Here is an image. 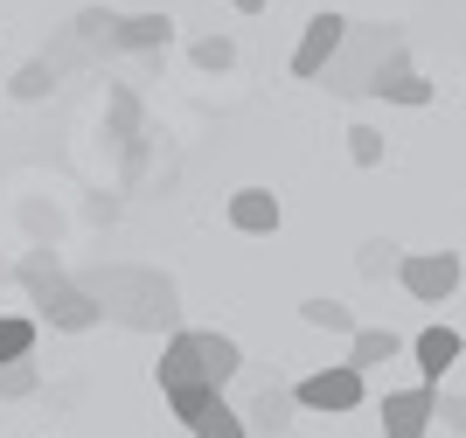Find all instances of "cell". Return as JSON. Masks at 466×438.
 Wrapping results in <instances>:
<instances>
[{"label": "cell", "instance_id": "1", "mask_svg": "<svg viewBox=\"0 0 466 438\" xmlns=\"http://www.w3.org/2000/svg\"><path fill=\"white\" fill-rule=\"evenodd\" d=\"M237 369H244V348H237L230 334H216V327H175L167 348H160V397H167V390H188V382L223 390Z\"/></svg>", "mask_w": 466, "mask_h": 438}, {"label": "cell", "instance_id": "2", "mask_svg": "<svg viewBox=\"0 0 466 438\" xmlns=\"http://www.w3.org/2000/svg\"><path fill=\"white\" fill-rule=\"evenodd\" d=\"M91 300L126 327H175V286L160 271H97Z\"/></svg>", "mask_w": 466, "mask_h": 438}, {"label": "cell", "instance_id": "3", "mask_svg": "<svg viewBox=\"0 0 466 438\" xmlns=\"http://www.w3.org/2000/svg\"><path fill=\"white\" fill-rule=\"evenodd\" d=\"M397 49H404V36H397L390 21H355V28H349V49L334 56V70L320 76V84H328L334 97H362L376 84V70H383Z\"/></svg>", "mask_w": 466, "mask_h": 438}, {"label": "cell", "instance_id": "4", "mask_svg": "<svg viewBox=\"0 0 466 438\" xmlns=\"http://www.w3.org/2000/svg\"><path fill=\"white\" fill-rule=\"evenodd\" d=\"M21 286L35 292L42 321H49V327H63V334H84V327H97V321H105V306L91 300V286L63 279V271L49 265V258H28V265H21Z\"/></svg>", "mask_w": 466, "mask_h": 438}, {"label": "cell", "instance_id": "5", "mask_svg": "<svg viewBox=\"0 0 466 438\" xmlns=\"http://www.w3.org/2000/svg\"><path fill=\"white\" fill-rule=\"evenodd\" d=\"M292 397H299V411H362L370 376L355 362H328V369H313V376L292 382Z\"/></svg>", "mask_w": 466, "mask_h": 438}, {"label": "cell", "instance_id": "6", "mask_svg": "<svg viewBox=\"0 0 466 438\" xmlns=\"http://www.w3.org/2000/svg\"><path fill=\"white\" fill-rule=\"evenodd\" d=\"M349 15H334V7H320V15L307 21V36H299V49H292V76H307V84H320V76L334 70V56L349 49Z\"/></svg>", "mask_w": 466, "mask_h": 438}, {"label": "cell", "instance_id": "7", "mask_svg": "<svg viewBox=\"0 0 466 438\" xmlns=\"http://www.w3.org/2000/svg\"><path fill=\"white\" fill-rule=\"evenodd\" d=\"M397 286H404L418 306H439V300H452V286H460V258H452V250H404Z\"/></svg>", "mask_w": 466, "mask_h": 438}, {"label": "cell", "instance_id": "8", "mask_svg": "<svg viewBox=\"0 0 466 438\" xmlns=\"http://www.w3.org/2000/svg\"><path fill=\"white\" fill-rule=\"evenodd\" d=\"M383 438H425L431 418H439V390L418 382V390H383Z\"/></svg>", "mask_w": 466, "mask_h": 438}, {"label": "cell", "instance_id": "9", "mask_svg": "<svg viewBox=\"0 0 466 438\" xmlns=\"http://www.w3.org/2000/svg\"><path fill=\"white\" fill-rule=\"evenodd\" d=\"M376 97H383V105H431V84L418 70H410V56L404 49H397V56L383 63V70H376V84H370Z\"/></svg>", "mask_w": 466, "mask_h": 438}, {"label": "cell", "instance_id": "10", "mask_svg": "<svg viewBox=\"0 0 466 438\" xmlns=\"http://www.w3.org/2000/svg\"><path fill=\"white\" fill-rule=\"evenodd\" d=\"M279 195L272 188H237L230 195V229H244V237H272L279 229Z\"/></svg>", "mask_w": 466, "mask_h": 438}, {"label": "cell", "instance_id": "11", "mask_svg": "<svg viewBox=\"0 0 466 438\" xmlns=\"http://www.w3.org/2000/svg\"><path fill=\"white\" fill-rule=\"evenodd\" d=\"M460 348H466V341H460V327H425V334L410 341V355H418V376L439 390V376L460 362Z\"/></svg>", "mask_w": 466, "mask_h": 438}, {"label": "cell", "instance_id": "12", "mask_svg": "<svg viewBox=\"0 0 466 438\" xmlns=\"http://www.w3.org/2000/svg\"><path fill=\"white\" fill-rule=\"evenodd\" d=\"M292 411H299V397L279 390V382H265V390L251 397V411H244V418H251V438H279L292 424Z\"/></svg>", "mask_w": 466, "mask_h": 438}, {"label": "cell", "instance_id": "13", "mask_svg": "<svg viewBox=\"0 0 466 438\" xmlns=\"http://www.w3.org/2000/svg\"><path fill=\"white\" fill-rule=\"evenodd\" d=\"M118 21H126V15H112V7H84V15L70 21V36L105 63V56H118Z\"/></svg>", "mask_w": 466, "mask_h": 438}, {"label": "cell", "instance_id": "14", "mask_svg": "<svg viewBox=\"0 0 466 438\" xmlns=\"http://www.w3.org/2000/svg\"><path fill=\"white\" fill-rule=\"evenodd\" d=\"M105 112H112V139H118V147H139V139H147V112H139V91H133V84H112Z\"/></svg>", "mask_w": 466, "mask_h": 438}, {"label": "cell", "instance_id": "15", "mask_svg": "<svg viewBox=\"0 0 466 438\" xmlns=\"http://www.w3.org/2000/svg\"><path fill=\"white\" fill-rule=\"evenodd\" d=\"M175 42V15H126L118 21V49H167Z\"/></svg>", "mask_w": 466, "mask_h": 438}, {"label": "cell", "instance_id": "16", "mask_svg": "<svg viewBox=\"0 0 466 438\" xmlns=\"http://www.w3.org/2000/svg\"><path fill=\"white\" fill-rule=\"evenodd\" d=\"M397 355H404V341H397L390 327H362V334L349 341V362L362 369V376H370V369H383V362H397Z\"/></svg>", "mask_w": 466, "mask_h": 438}, {"label": "cell", "instance_id": "17", "mask_svg": "<svg viewBox=\"0 0 466 438\" xmlns=\"http://www.w3.org/2000/svg\"><path fill=\"white\" fill-rule=\"evenodd\" d=\"M216 403H223V390H209V382H188V390H167V411L181 418V432H195V424L209 418Z\"/></svg>", "mask_w": 466, "mask_h": 438}, {"label": "cell", "instance_id": "18", "mask_svg": "<svg viewBox=\"0 0 466 438\" xmlns=\"http://www.w3.org/2000/svg\"><path fill=\"white\" fill-rule=\"evenodd\" d=\"M28 355H35V321L28 313H0V369L28 362Z\"/></svg>", "mask_w": 466, "mask_h": 438}, {"label": "cell", "instance_id": "19", "mask_svg": "<svg viewBox=\"0 0 466 438\" xmlns=\"http://www.w3.org/2000/svg\"><path fill=\"white\" fill-rule=\"evenodd\" d=\"M299 321H307V327H328V334H349V341L362 334V327H355V313H349L341 300H299Z\"/></svg>", "mask_w": 466, "mask_h": 438}, {"label": "cell", "instance_id": "20", "mask_svg": "<svg viewBox=\"0 0 466 438\" xmlns=\"http://www.w3.org/2000/svg\"><path fill=\"white\" fill-rule=\"evenodd\" d=\"M56 84H63V76H56V63H49V56H35V63H28V70L15 76V84H7V91L35 105V97H49V91H56Z\"/></svg>", "mask_w": 466, "mask_h": 438}, {"label": "cell", "instance_id": "21", "mask_svg": "<svg viewBox=\"0 0 466 438\" xmlns=\"http://www.w3.org/2000/svg\"><path fill=\"white\" fill-rule=\"evenodd\" d=\"M188 438H251V418H244V411H230V403H216V411L195 424Z\"/></svg>", "mask_w": 466, "mask_h": 438}, {"label": "cell", "instance_id": "22", "mask_svg": "<svg viewBox=\"0 0 466 438\" xmlns=\"http://www.w3.org/2000/svg\"><path fill=\"white\" fill-rule=\"evenodd\" d=\"M35 390H42V369H35V362H7V369H0V403L35 397Z\"/></svg>", "mask_w": 466, "mask_h": 438}, {"label": "cell", "instance_id": "23", "mask_svg": "<svg viewBox=\"0 0 466 438\" xmlns=\"http://www.w3.org/2000/svg\"><path fill=\"white\" fill-rule=\"evenodd\" d=\"M397 265H404V250L383 244V237H370V244H362V258H355V271H362V279H383V271H397Z\"/></svg>", "mask_w": 466, "mask_h": 438}, {"label": "cell", "instance_id": "24", "mask_svg": "<svg viewBox=\"0 0 466 438\" xmlns=\"http://www.w3.org/2000/svg\"><path fill=\"white\" fill-rule=\"evenodd\" d=\"M188 56H195V70H230V63H237V42L230 36H202Z\"/></svg>", "mask_w": 466, "mask_h": 438}, {"label": "cell", "instance_id": "25", "mask_svg": "<svg viewBox=\"0 0 466 438\" xmlns=\"http://www.w3.org/2000/svg\"><path fill=\"white\" fill-rule=\"evenodd\" d=\"M349 160L355 168H376V160H383V133H376V126H349Z\"/></svg>", "mask_w": 466, "mask_h": 438}, {"label": "cell", "instance_id": "26", "mask_svg": "<svg viewBox=\"0 0 466 438\" xmlns=\"http://www.w3.org/2000/svg\"><path fill=\"white\" fill-rule=\"evenodd\" d=\"M439 418H446V424H452V432H460V438H466V397H439Z\"/></svg>", "mask_w": 466, "mask_h": 438}, {"label": "cell", "instance_id": "27", "mask_svg": "<svg viewBox=\"0 0 466 438\" xmlns=\"http://www.w3.org/2000/svg\"><path fill=\"white\" fill-rule=\"evenodd\" d=\"M237 15H258V7H272V0H230Z\"/></svg>", "mask_w": 466, "mask_h": 438}]
</instances>
